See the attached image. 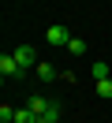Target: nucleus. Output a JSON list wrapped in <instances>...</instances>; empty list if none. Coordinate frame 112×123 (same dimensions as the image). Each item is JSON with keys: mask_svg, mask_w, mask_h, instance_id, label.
Returning a JSON list of instances; mask_svg holds the SVG:
<instances>
[{"mask_svg": "<svg viewBox=\"0 0 112 123\" xmlns=\"http://www.w3.org/2000/svg\"><path fill=\"white\" fill-rule=\"evenodd\" d=\"M45 41H49V45H56V49H67L71 34H67V26H64V23H52L49 30H45Z\"/></svg>", "mask_w": 112, "mask_h": 123, "instance_id": "obj_1", "label": "nucleus"}, {"mask_svg": "<svg viewBox=\"0 0 112 123\" xmlns=\"http://www.w3.org/2000/svg\"><path fill=\"white\" fill-rule=\"evenodd\" d=\"M19 75H22V67L15 60V52H4L0 56V78H19Z\"/></svg>", "mask_w": 112, "mask_h": 123, "instance_id": "obj_2", "label": "nucleus"}, {"mask_svg": "<svg viewBox=\"0 0 112 123\" xmlns=\"http://www.w3.org/2000/svg\"><path fill=\"white\" fill-rule=\"evenodd\" d=\"M15 60H19L22 71H30V67H37V63H41V60H37V52H34L30 45H19V49H15Z\"/></svg>", "mask_w": 112, "mask_h": 123, "instance_id": "obj_3", "label": "nucleus"}, {"mask_svg": "<svg viewBox=\"0 0 112 123\" xmlns=\"http://www.w3.org/2000/svg\"><path fill=\"white\" fill-rule=\"evenodd\" d=\"M26 108H30L34 116H45V112L52 108V101H45V97H37V93H30V97H26Z\"/></svg>", "mask_w": 112, "mask_h": 123, "instance_id": "obj_4", "label": "nucleus"}, {"mask_svg": "<svg viewBox=\"0 0 112 123\" xmlns=\"http://www.w3.org/2000/svg\"><path fill=\"white\" fill-rule=\"evenodd\" d=\"M34 71H37V78H41V82H52V78H56V75H60V71H56V67H52V63H37V67H34Z\"/></svg>", "mask_w": 112, "mask_h": 123, "instance_id": "obj_5", "label": "nucleus"}, {"mask_svg": "<svg viewBox=\"0 0 112 123\" xmlns=\"http://www.w3.org/2000/svg\"><path fill=\"white\" fill-rule=\"evenodd\" d=\"M90 71H93V82H101V78H112V71H108V63H90Z\"/></svg>", "mask_w": 112, "mask_h": 123, "instance_id": "obj_6", "label": "nucleus"}, {"mask_svg": "<svg viewBox=\"0 0 112 123\" xmlns=\"http://www.w3.org/2000/svg\"><path fill=\"white\" fill-rule=\"evenodd\" d=\"M34 123H60V105H56V101H52V108H49V112H45V116H37Z\"/></svg>", "mask_w": 112, "mask_h": 123, "instance_id": "obj_7", "label": "nucleus"}, {"mask_svg": "<svg viewBox=\"0 0 112 123\" xmlns=\"http://www.w3.org/2000/svg\"><path fill=\"white\" fill-rule=\"evenodd\" d=\"M67 52H71V56H86V41H82V37H71V41H67Z\"/></svg>", "mask_w": 112, "mask_h": 123, "instance_id": "obj_8", "label": "nucleus"}, {"mask_svg": "<svg viewBox=\"0 0 112 123\" xmlns=\"http://www.w3.org/2000/svg\"><path fill=\"white\" fill-rule=\"evenodd\" d=\"M34 119H37V116L30 112L26 105H22V108H15V123H34Z\"/></svg>", "mask_w": 112, "mask_h": 123, "instance_id": "obj_9", "label": "nucleus"}, {"mask_svg": "<svg viewBox=\"0 0 112 123\" xmlns=\"http://www.w3.org/2000/svg\"><path fill=\"white\" fill-rule=\"evenodd\" d=\"M97 97L112 101V78H101V82H97Z\"/></svg>", "mask_w": 112, "mask_h": 123, "instance_id": "obj_10", "label": "nucleus"}, {"mask_svg": "<svg viewBox=\"0 0 112 123\" xmlns=\"http://www.w3.org/2000/svg\"><path fill=\"white\" fill-rule=\"evenodd\" d=\"M0 119H4V123H15V108L11 105H0Z\"/></svg>", "mask_w": 112, "mask_h": 123, "instance_id": "obj_11", "label": "nucleus"}]
</instances>
